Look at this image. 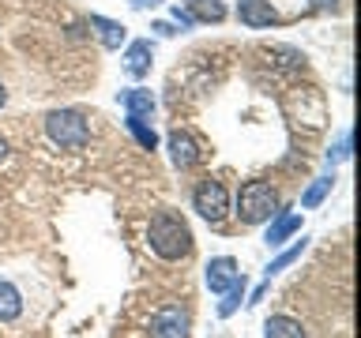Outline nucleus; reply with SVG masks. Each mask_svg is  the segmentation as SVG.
<instances>
[{"label":"nucleus","mask_w":361,"mask_h":338,"mask_svg":"<svg viewBox=\"0 0 361 338\" xmlns=\"http://www.w3.org/2000/svg\"><path fill=\"white\" fill-rule=\"evenodd\" d=\"M147 244L158 259L166 263H177V259H188L192 248H196V237H192V225L180 211H158L151 225H147Z\"/></svg>","instance_id":"f257e3e1"},{"label":"nucleus","mask_w":361,"mask_h":338,"mask_svg":"<svg viewBox=\"0 0 361 338\" xmlns=\"http://www.w3.org/2000/svg\"><path fill=\"white\" fill-rule=\"evenodd\" d=\"M279 214V192L271 180H245L237 192V218L245 225H264Z\"/></svg>","instance_id":"f03ea898"},{"label":"nucleus","mask_w":361,"mask_h":338,"mask_svg":"<svg viewBox=\"0 0 361 338\" xmlns=\"http://www.w3.org/2000/svg\"><path fill=\"white\" fill-rule=\"evenodd\" d=\"M45 135L61 146V151H79L90 139V124L79 109H49L45 113Z\"/></svg>","instance_id":"7ed1b4c3"},{"label":"nucleus","mask_w":361,"mask_h":338,"mask_svg":"<svg viewBox=\"0 0 361 338\" xmlns=\"http://www.w3.org/2000/svg\"><path fill=\"white\" fill-rule=\"evenodd\" d=\"M192 211L211 225H222L226 218H230V192H226L222 180L203 177L200 184L192 188Z\"/></svg>","instance_id":"20e7f679"},{"label":"nucleus","mask_w":361,"mask_h":338,"mask_svg":"<svg viewBox=\"0 0 361 338\" xmlns=\"http://www.w3.org/2000/svg\"><path fill=\"white\" fill-rule=\"evenodd\" d=\"M192 334V315L180 304H166L151 315V338H188Z\"/></svg>","instance_id":"39448f33"},{"label":"nucleus","mask_w":361,"mask_h":338,"mask_svg":"<svg viewBox=\"0 0 361 338\" xmlns=\"http://www.w3.org/2000/svg\"><path fill=\"white\" fill-rule=\"evenodd\" d=\"M124 75L128 79H143L151 75V64H154V42L151 38H135L124 45Z\"/></svg>","instance_id":"423d86ee"},{"label":"nucleus","mask_w":361,"mask_h":338,"mask_svg":"<svg viewBox=\"0 0 361 338\" xmlns=\"http://www.w3.org/2000/svg\"><path fill=\"white\" fill-rule=\"evenodd\" d=\"M241 278V270H237V259L233 256H214L207 267H203V282H207V289L214 297H222L226 289L233 286V282Z\"/></svg>","instance_id":"0eeeda50"},{"label":"nucleus","mask_w":361,"mask_h":338,"mask_svg":"<svg viewBox=\"0 0 361 338\" xmlns=\"http://www.w3.org/2000/svg\"><path fill=\"white\" fill-rule=\"evenodd\" d=\"M166 151H169V162H173L177 169H192V165H200V158H203L200 143L180 128H173L166 135Z\"/></svg>","instance_id":"6e6552de"},{"label":"nucleus","mask_w":361,"mask_h":338,"mask_svg":"<svg viewBox=\"0 0 361 338\" xmlns=\"http://www.w3.org/2000/svg\"><path fill=\"white\" fill-rule=\"evenodd\" d=\"M237 19L252 30H267V27H279V11L271 8V0H237Z\"/></svg>","instance_id":"1a4fd4ad"},{"label":"nucleus","mask_w":361,"mask_h":338,"mask_svg":"<svg viewBox=\"0 0 361 338\" xmlns=\"http://www.w3.org/2000/svg\"><path fill=\"white\" fill-rule=\"evenodd\" d=\"M301 233V214L298 211H279L275 218L267 222V233H264V244L275 252V248H282L290 241V237H298Z\"/></svg>","instance_id":"9d476101"},{"label":"nucleus","mask_w":361,"mask_h":338,"mask_svg":"<svg viewBox=\"0 0 361 338\" xmlns=\"http://www.w3.org/2000/svg\"><path fill=\"white\" fill-rule=\"evenodd\" d=\"M117 101L124 106V113H128V117H143V120H147V117H154V106H158L154 94H151V90H143V87H128V90H121Z\"/></svg>","instance_id":"9b49d317"},{"label":"nucleus","mask_w":361,"mask_h":338,"mask_svg":"<svg viewBox=\"0 0 361 338\" xmlns=\"http://www.w3.org/2000/svg\"><path fill=\"white\" fill-rule=\"evenodd\" d=\"M87 23H90V30L98 34V42L106 45V49H121V45H124V38H128V30H124V23H117V19L90 15Z\"/></svg>","instance_id":"f8f14e48"},{"label":"nucleus","mask_w":361,"mask_h":338,"mask_svg":"<svg viewBox=\"0 0 361 338\" xmlns=\"http://www.w3.org/2000/svg\"><path fill=\"white\" fill-rule=\"evenodd\" d=\"M309 241H312V237H298V241H293L290 248H279V256L275 259H271V263L264 267V278H275L279 275V270H286V267H293V263H298V259L305 256V248H309Z\"/></svg>","instance_id":"ddd939ff"},{"label":"nucleus","mask_w":361,"mask_h":338,"mask_svg":"<svg viewBox=\"0 0 361 338\" xmlns=\"http://www.w3.org/2000/svg\"><path fill=\"white\" fill-rule=\"evenodd\" d=\"M23 315V293L16 282L0 278V323H16Z\"/></svg>","instance_id":"4468645a"},{"label":"nucleus","mask_w":361,"mask_h":338,"mask_svg":"<svg viewBox=\"0 0 361 338\" xmlns=\"http://www.w3.org/2000/svg\"><path fill=\"white\" fill-rule=\"evenodd\" d=\"M264 338H309V331H305L301 320H293V315H267Z\"/></svg>","instance_id":"2eb2a0df"},{"label":"nucleus","mask_w":361,"mask_h":338,"mask_svg":"<svg viewBox=\"0 0 361 338\" xmlns=\"http://www.w3.org/2000/svg\"><path fill=\"white\" fill-rule=\"evenodd\" d=\"M245 297H248V286H245V275H241V278H237V282H233L230 289L222 293L219 308H214V312H219V320H230V315H237V312H241Z\"/></svg>","instance_id":"dca6fc26"},{"label":"nucleus","mask_w":361,"mask_h":338,"mask_svg":"<svg viewBox=\"0 0 361 338\" xmlns=\"http://www.w3.org/2000/svg\"><path fill=\"white\" fill-rule=\"evenodd\" d=\"M196 23H222L226 19V0H185Z\"/></svg>","instance_id":"f3484780"},{"label":"nucleus","mask_w":361,"mask_h":338,"mask_svg":"<svg viewBox=\"0 0 361 338\" xmlns=\"http://www.w3.org/2000/svg\"><path fill=\"white\" fill-rule=\"evenodd\" d=\"M331 188H335V177H331V173H327V177H316L312 184L301 192V207H305V211H316L327 196H331Z\"/></svg>","instance_id":"a211bd4d"},{"label":"nucleus","mask_w":361,"mask_h":338,"mask_svg":"<svg viewBox=\"0 0 361 338\" xmlns=\"http://www.w3.org/2000/svg\"><path fill=\"white\" fill-rule=\"evenodd\" d=\"M124 124H128V132L135 135V143H140L143 151H154V146H158V132L143 117H128V113H124Z\"/></svg>","instance_id":"6ab92c4d"},{"label":"nucleus","mask_w":361,"mask_h":338,"mask_svg":"<svg viewBox=\"0 0 361 338\" xmlns=\"http://www.w3.org/2000/svg\"><path fill=\"white\" fill-rule=\"evenodd\" d=\"M346 158H350V132L338 135L335 151H327V165H338V162H346Z\"/></svg>","instance_id":"aec40b11"},{"label":"nucleus","mask_w":361,"mask_h":338,"mask_svg":"<svg viewBox=\"0 0 361 338\" xmlns=\"http://www.w3.org/2000/svg\"><path fill=\"white\" fill-rule=\"evenodd\" d=\"M169 23H173V27H180V30H192V27H196V19H192V11L188 8H169Z\"/></svg>","instance_id":"412c9836"},{"label":"nucleus","mask_w":361,"mask_h":338,"mask_svg":"<svg viewBox=\"0 0 361 338\" xmlns=\"http://www.w3.org/2000/svg\"><path fill=\"white\" fill-rule=\"evenodd\" d=\"M267 286H271V278H264V282H259V286L252 289V297H245V304H248V308H259V301L267 297Z\"/></svg>","instance_id":"4be33fe9"},{"label":"nucleus","mask_w":361,"mask_h":338,"mask_svg":"<svg viewBox=\"0 0 361 338\" xmlns=\"http://www.w3.org/2000/svg\"><path fill=\"white\" fill-rule=\"evenodd\" d=\"M151 30H158L162 38H173V34H177V27H173L169 19H158V23H151Z\"/></svg>","instance_id":"5701e85b"},{"label":"nucleus","mask_w":361,"mask_h":338,"mask_svg":"<svg viewBox=\"0 0 361 338\" xmlns=\"http://www.w3.org/2000/svg\"><path fill=\"white\" fill-rule=\"evenodd\" d=\"M309 4H312L316 11H335V8H338V0H309Z\"/></svg>","instance_id":"b1692460"},{"label":"nucleus","mask_w":361,"mask_h":338,"mask_svg":"<svg viewBox=\"0 0 361 338\" xmlns=\"http://www.w3.org/2000/svg\"><path fill=\"white\" fill-rule=\"evenodd\" d=\"M128 4H132L135 11H147V8H158L162 0H128Z\"/></svg>","instance_id":"393cba45"},{"label":"nucleus","mask_w":361,"mask_h":338,"mask_svg":"<svg viewBox=\"0 0 361 338\" xmlns=\"http://www.w3.org/2000/svg\"><path fill=\"white\" fill-rule=\"evenodd\" d=\"M4 106H8V87L0 83V109H4Z\"/></svg>","instance_id":"a878e982"},{"label":"nucleus","mask_w":361,"mask_h":338,"mask_svg":"<svg viewBox=\"0 0 361 338\" xmlns=\"http://www.w3.org/2000/svg\"><path fill=\"white\" fill-rule=\"evenodd\" d=\"M8 158V139H0V162Z\"/></svg>","instance_id":"bb28decb"}]
</instances>
